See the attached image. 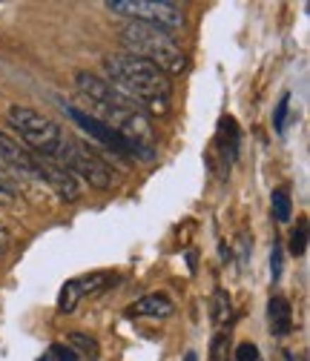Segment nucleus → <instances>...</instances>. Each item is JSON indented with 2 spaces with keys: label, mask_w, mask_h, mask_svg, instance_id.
I'll return each instance as SVG.
<instances>
[{
  "label": "nucleus",
  "mask_w": 310,
  "mask_h": 361,
  "mask_svg": "<svg viewBox=\"0 0 310 361\" xmlns=\"http://www.w3.org/2000/svg\"><path fill=\"white\" fill-rule=\"evenodd\" d=\"M75 86L78 92L90 101V115L98 118L104 126H109L112 132L124 135V138L136 141L147 149H153V126L150 118L141 112V106L126 98L121 89H115L109 80L93 75V72H75Z\"/></svg>",
  "instance_id": "f257e3e1"
},
{
  "label": "nucleus",
  "mask_w": 310,
  "mask_h": 361,
  "mask_svg": "<svg viewBox=\"0 0 310 361\" xmlns=\"http://www.w3.org/2000/svg\"><path fill=\"white\" fill-rule=\"evenodd\" d=\"M104 72L109 78V83L126 98H132L141 112H153V115H167L169 112V95H172V83L167 80V75L141 61V58H132L126 52L121 55H109L104 58Z\"/></svg>",
  "instance_id": "f03ea898"
},
{
  "label": "nucleus",
  "mask_w": 310,
  "mask_h": 361,
  "mask_svg": "<svg viewBox=\"0 0 310 361\" xmlns=\"http://www.w3.org/2000/svg\"><path fill=\"white\" fill-rule=\"evenodd\" d=\"M121 43L126 47V55L141 58V61L158 66L164 75H179L187 66V58H184L181 47L172 40V35L161 32L158 26L129 20L121 29Z\"/></svg>",
  "instance_id": "7ed1b4c3"
},
{
  "label": "nucleus",
  "mask_w": 310,
  "mask_h": 361,
  "mask_svg": "<svg viewBox=\"0 0 310 361\" xmlns=\"http://www.w3.org/2000/svg\"><path fill=\"white\" fill-rule=\"evenodd\" d=\"M9 121L12 126L20 132V138L26 141V147H32L29 152L32 155H40V158H49V161H58L61 149H64V141H66V132L43 112L32 109V106H9Z\"/></svg>",
  "instance_id": "20e7f679"
},
{
  "label": "nucleus",
  "mask_w": 310,
  "mask_h": 361,
  "mask_svg": "<svg viewBox=\"0 0 310 361\" xmlns=\"http://www.w3.org/2000/svg\"><path fill=\"white\" fill-rule=\"evenodd\" d=\"M104 6L112 15H124L147 26H158L167 35L184 26V9L179 4H169V0H107Z\"/></svg>",
  "instance_id": "39448f33"
},
{
  "label": "nucleus",
  "mask_w": 310,
  "mask_h": 361,
  "mask_svg": "<svg viewBox=\"0 0 310 361\" xmlns=\"http://www.w3.org/2000/svg\"><path fill=\"white\" fill-rule=\"evenodd\" d=\"M58 164L64 169H69L72 175L78 172L86 184L95 187V190H109L112 187V166L90 144H83L78 138H69V135H66L64 149L58 155Z\"/></svg>",
  "instance_id": "423d86ee"
},
{
  "label": "nucleus",
  "mask_w": 310,
  "mask_h": 361,
  "mask_svg": "<svg viewBox=\"0 0 310 361\" xmlns=\"http://www.w3.org/2000/svg\"><path fill=\"white\" fill-rule=\"evenodd\" d=\"M61 109H64L83 132H90V138H95L98 144H104L107 149H112V152H118V155H124V158H144V161H150V158L155 155L153 149H147V147H141V144H136V141L124 138V135L112 132L109 126H104V123H101L98 118H93L90 112L75 109V106H69V104H61Z\"/></svg>",
  "instance_id": "0eeeda50"
},
{
  "label": "nucleus",
  "mask_w": 310,
  "mask_h": 361,
  "mask_svg": "<svg viewBox=\"0 0 310 361\" xmlns=\"http://www.w3.org/2000/svg\"><path fill=\"white\" fill-rule=\"evenodd\" d=\"M0 175H18V178H37L35 155L20 147L12 135L0 129Z\"/></svg>",
  "instance_id": "6e6552de"
},
{
  "label": "nucleus",
  "mask_w": 310,
  "mask_h": 361,
  "mask_svg": "<svg viewBox=\"0 0 310 361\" xmlns=\"http://www.w3.org/2000/svg\"><path fill=\"white\" fill-rule=\"evenodd\" d=\"M109 279H112V276L104 273V269H98V273H86V276H75V279H69V281L61 287V295H58V312H64V315L75 312V307H78L86 295H93V293H98L101 287H107Z\"/></svg>",
  "instance_id": "1a4fd4ad"
},
{
  "label": "nucleus",
  "mask_w": 310,
  "mask_h": 361,
  "mask_svg": "<svg viewBox=\"0 0 310 361\" xmlns=\"http://www.w3.org/2000/svg\"><path fill=\"white\" fill-rule=\"evenodd\" d=\"M35 164H37V178H40V180H47V184L58 192L61 201L75 204V201L81 198V184H78V178H75L69 169H64L58 161L40 158V155H35Z\"/></svg>",
  "instance_id": "9d476101"
},
{
  "label": "nucleus",
  "mask_w": 310,
  "mask_h": 361,
  "mask_svg": "<svg viewBox=\"0 0 310 361\" xmlns=\"http://www.w3.org/2000/svg\"><path fill=\"white\" fill-rule=\"evenodd\" d=\"M172 312H175V304L164 293H150L126 307V315H132V319H169Z\"/></svg>",
  "instance_id": "9b49d317"
},
{
  "label": "nucleus",
  "mask_w": 310,
  "mask_h": 361,
  "mask_svg": "<svg viewBox=\"0 0 310 361\" xmlns=\"http://www.w3.org/2000/svg\"><path fill=\"white\" fill-rule=\"evenodd\" d=\"M268 322H270L273 336H287L293 330V310L285 295H273L268 301Z\"/></svg>",
  "instance_id": "f8f14e48"
},
{
  "label": "nucleus",
  "mask_w": 310,
  "mask_h": 361,
  "mask_svg": "<svg viewBox=\"0 0 310 361\" xmlns=\"http://www.w3.org/2000/svg\"><path fill=\"white\" fill-rule=\"evenodd\" d=\"M239 138H242L239 123H236L233 118H221V121H218V135H215V141H218L221 155H225L227 161H236V158H239Z\"/></svg>",
  "instance_id": "ddd939ff"
},
{
  "label": "nucleus",
  "mask_w": 310,
  "mask_h": 361,
  "mask_svg": "<svg viewBox=\"0 0 310 361\" xmlns=\"http://www.w3.org/2000/svg\"><path fill=\"white\" fill-rule=\"evenodd\" d=\"M210 319H213V324L215 327H225L230 319H233V310H230V295H227V290H215L213 293V304H210Z\"/></svg>",
  "instance_id": "4468645a"
},
{
  "label": "nucleus",
  "mask_w": 310,
  "mask_h": 361,
  "mask_svg": "<svg viewBox=\"0 0 310 361\" xmlns=\"http://www.w3.org/2000/svg\"><path fill=\"white\" fill-rule=\"evenodd\" d=\"M66 341H69V347H72L78 355H86L90 361H95V355H98V341H95L93 336H86V333H81V330H72V333L66 336Z\"/></svg>",
  "instance_id": "2eb2a0df"
},
{
  "label": "nucleus",
  "mask_w": 310,
  "mask_h": 361,
  "mask_svg": "<svg viewBox=\"0 0 310 361\" xmlns=\"http://www.w3.org/2000/svg\"><path fill=\"white\" fill-rule=\"evenodd\" d=\"M270 207H273V218H276L279 224H287V221H290V215H293V204H290V195H287L285 187L273 190V195H270Z\"/></svg>",
  "instance_id": "dca6fc26"
},
{
  "label": "nucleus",
  "mask_w": 310,
  "mask_h": 361,
  "mask_svg": "<svg viewBox=\"0 0 310 361\" xmlns=\"http://www.w3.org/2000/svg\"><path fill=\"white\" fill-rule=\"evenodd\" d=\"M230 333H215L210 341V361H230Z\"/></svg>",
  "instance_id": "f3484780"
},
{
  "label": "nucleus",
  "mask_w": 310,
  "mask_h": 361,
  "mask_svg": "<svg viewBox=\"0 0 310 361\" xmlns=\"http://www.w3.org/2000/svg\"><path fill=\"white\" fill-rule=\"evenodd\" d=\"M307 250V221H299V227L290 233V255H304Z\"/></svg>",
  "instance_id": "a211bd4d"
},
{
  "label": "nucleus",
  "mask_w": 310,
  "mask_h": 361,
  "mask_svg": "<svg viewBox=\"0 0 310 361\" xmlns=\"http://www.w3.org/2000/svg\"><path fill=\"white\" fill-rule=\"evenodd\" d=\"M287 112H290V95H282V101L276 104V112H273V129H276V132H285Z\"/></svg>",
  "instance_id": "6ab92c4d"
},
{
  "label": "nucleus",
  "mask_w": 310,
  "mask_h": 361,
  "mask_svg": "<svg viewBox=\"0 0 310 361\" xmlns=\"http://www.w3.org/2000/svg\"><path fill=\"white\" fill-rule=\"evenodd\" d=\"M18 201V190H15V184L6 178V175H0V204H15Z\"/></svg>",
  "instance_id": "aec40b11"
},
{
  "label": "nucleus",
  "mask_w": 310,
  "mask_h": 361,
  "mask_svg": "<svg viewBox=\"0 0 310 361\" xmlns=\"http://www.w3.org/2000/svg\"><path fill=\"white\" fill-rule=\"evenodd\" d=\"M233 355H236V361H261V358H258V347H256L253 341H242Z\"/></svg>",
  "instance_id": "412c9836"
},
{
  "label": "nucleus",
  "mask_w": 310,
  "mask_h": 361,
  "mask_svg": "<svg viewBox=\"0 0 310 361\" xmlns=\"http://www.w3.org/2000/svg\"><path fill=\"white\" fill-rule=\"evenodd\" d=\"M49 358L52 361H78V353L72 347H66V344H52L49 347Z\"/></svg>",
  "instance_id": "4be33fe9"
},
{
  "label": "nucleus",
  "mask_w": 310,
  "mask_h": 361,
  "mask_svg": "<svg viewBox=\"0 0 310 361\" xmlns=\"http://www.w3.org/2000/svg\"><path fill=\"white\" fill-rule=\"evenodd\" d=\"M270 276L273 281L282 279V247L279 244H273V252H270Z\"/></svg>",
  "instance_id": "5701e85b"
},
{
  "label": "nucleus",
  "mask_w": 310,
  "mask_h": 361,
  "mask_svg": "<svg viewBox=\"0 0 310 361\" xmlns=\"http://www.w3.org/2000/svg\"><path fill=\"white\" fill-rule=\"evenodd\" d=\"M6 241H9V235H6V230H4V227H0V250L6 247Z\"/></svg>",
  "instance_id": "b1692460"
},
{
  "label": "nucleus",
  "mask_w": 310,
  "mask_h": 361,
  "mask_svg": "<svg viewBox=\"0 0 310 361\" xmlns=\"http://www.w3.org/2000/svg\"><path fill=\"white\" fill-rule=\"evenodd\" d=\"M184 361H198V353H196V350H190V353L184 355Z\"/></svg>",
  "instance_id": "393cba45"
},
{
  "label": "nucleus",
  "mask_w": 310,
  "mask_h": 361,
  "mask_svg": "<svg viewBox=\"0 0 310 361\" xmlns=\"http://www.w3.org/2000/svg\"><path fill=\"white\" fill-rule=\"evenodd\" d=\"M287 361H304V358H296L293 353H287Z\"/></svg>",
  "instance_id": "a878e982"
}]
</instances>
